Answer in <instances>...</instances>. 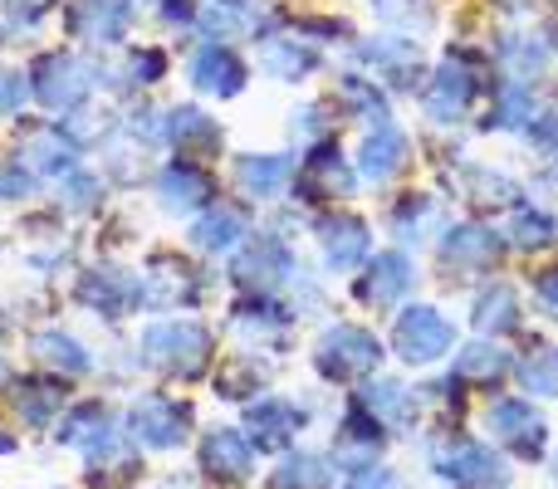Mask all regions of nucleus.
<instances>
[{
    "label": "nucleus",
    "mask_w": 558,
    "mask_h": 489,
    "mask_svg": "<svg viewBox=\"0 0 558 489\" xmlns=\"http://www.w3.org/2000/svg\"><path fill=\"white\" fill-rule=\"evenodd\" d=\"M5 377H10V367H5V357H0V382H5Z\"/></svg>",
    "instance_id": "56"
},
{
    "label": "nucleus",
    "mask_w": 558,
    "mask_h": 489,
    "mask_svg": "<svg viewBox=\"0 0 558 489\" xmlns=\"http://www.w3.org/2000/svg\"><path fill=\"white\" fill-rule=\"evenodd\" d=\"M505 54V69H510V78H530L544 69V59H549V45H544L539 35H505L500 45Z\"/></svg>",
    "instance_id": "43"
},
{
    "label": "nucleus",
    "mask_w": 558,
    "mask_h": 489,
    "mask_svg": "<svg viewBox=\"0 0 558 489\" xmlns=\"http://www.w3.org/2000/svg\"><path fill=\"white\" fill-rule=\"evenodd\" d=\"M465 201L475 206H514L520 201V186L510 182V176L490 172V167H465Z\"/></svg>",
    "instance_id": "41"
},
{
    "label": "nucleus",
    "mask_w": 558,
    "mask_h": 489,
    "mask_svg": "<svg viewBox=\"0 0 558 489\" xmlns=\"http://www.w3.org/2000/svg\"><path fill=\"white\" fill-rule=\"evenodd\" d=\"M157 15H162L167 25L186 29V25H196V15H202V10H196V0H162V5H157Z\"/></svg>",
    "instance_id": "53"
},
{
    "label": "nucleus",
    "mask_w": 558,
    "mask_h": 489,
    "mask_svg": "<svg viewBox=\"0 0 558 489\" xmlns=\"http://www.w3.org/2000/svg\"><path fill=\"white\" fill-rule=\"evenodd\" d=\"M20 162L39 176H69L78 167V143L64 127H29L25 143H20Z\"/></svg>",
    "instance_id": "28"
},
{
    "label": "nucleus",
    "mask_w": 558,
    "mask_h": 489,
    "mask_svg": "<svg viewBox=\"0 0 558 489\" xmlns=\"http://www.w3.org/2000/svg\"><path fill=\"white\" fill-rule=\"evenodd\" d=\"M304 421H308V412L294 406L289 396H260V402H251V412H245V431H251L255 451H284V445L304 431Z\"/></svg>",
    "instance_id": "21"
},
{
    "label": "nucleus",
    "mask_w": 558,
    "mask_h": 489,
    "mask_svg": "<svg viewBox=\"0 0 558 489\" xmlns=\"http://www.w3.org/2000/svg\"><path fill=\"white\" fill-rule=\"evenodd\" d=\"M10 402H15V416L29 431H45V426H54V412L64 406V392H59L54 377H15Z\"/></svg>",
    "instance_id": "34"
},
{
    "label": "nucleus",
    "mask_w": 558,
    "mask_h": 489,
    "mask_svg": "<svg viewBox=\"0 0 558 489\" xmlns=\"http://www.w3.org/2000/svg\"><path fill=\"white\" fill-rule=\"evenodd\" d=\"M534 118H539V94H534L530 78H505L495 88V108H490V127L500 133H530Z\"/></svg>",
    "instance_id": "35"
},
{
    "label": "nucleus",
    "mask_w": 558,
    "mask_h": 489,
    "mask_svg": "<svg viewBox=\"0 0 558 489\" xmlns=\"http://www.w3.org/2000/svg\"><path fill=\"white\" fill-rule=\"evenodd\" d=\"M143 363L162 377H177V382H196L206 377L211 367V353H216V338L206 323L196 318H162L143 333Z\"/></svg>",
    "instance_id": "1"
},
{
    "label": "nucleus",
    "mask_w": 558,
    "mask_h": 489,
    "mask_svg": "<svg viewBox=\"0 0 558 489\" xmlns=\"http://www.w3.org/2000/svg\"><path fill=\"white\" fill-rule=\"evenodd\" d=\"M133 15H137L133 0H69V35H74L78 45L113 49L128 39Z\"/></svg>",
    "instance_id": "14"
},
{
    "label": "nucleus",
    "mask_w": 558,
    "mask_h": 489,
    "mask_svg": "<svg viewBox=\"0 0 558 489\" xmlns=\"http://www.w3.org/2000/svg\"><path fill=\"white\" fill-rule=\"evenodd\" d=\"M416 289V265L407 249H383V255H367L363 274H357L353 294L367 308H392L397 298H407Z\"/></svg>",
    "instance_id": "16"
},
{
    "label": "nucleus",
    "mask_w": 558,
    "mask_h": 489,
    "mask_svg": "<svg viewBox=\"0 0 558 489\" xmlns=\"http://www.w3.org/2000/svg\"><path fill=\"white\" fill-rule=\"evenodd\" d=\"M456 387H471V392H495V387L510 377V353L500 347V338H481V343H465L456 353V367H451Z\"/></svg>",
    "instance_id": "29"
},
{
    "label": "nucleus",
    "mask_w": 558,
    "mask_h": 489,
    "mask_svg": "<svg viewBox=\"0 0 558 489\" xmlns=\"http://www.w3.org/2000/svg\"><path fill=\"white\" fill-rule=\"evenodd\" d=\"M74 298L84 308H94L104 323H118L143 304V279L128 274V269H84L74 284Z\"/></svg>",
    "instance_id": "13"
},
{
    "label": "nucleus",
    "mask_w": 558,
    "mask_h": 489,
    "mask_svg": "<svg viewBox=\"0 0 558 489\" xmlns=\"http://www.w3.org/2000/svg\"><path fill=\"white\" fill-rule=\"evenodd\" d=\"M202 470L211 480H226V485H241L255 475V445L245 431L235 426H216V431L202 436Z\"/></svg>",
    "instance_id": "23"
},
{
    "label": "nucleus",
    "mask_w": 558,
    "mask_h": 489,
    "mask_svg": "<svg viewBox=\"0 0 558 489\" xmlns=\"http://www.w3.org/2000/svg\"><path fill=\"white\" fill-rule=\"evenodd\" d=\"M54 5H59V0H0V35L35 29Z\"/></svg>",
    "instance_id": "45"
},
{
    "label": "nucleus",
    "mask_w": 558,
    "mask_h": 489,
    "mask_svg": "<svg viewBox=\"0 0 558 489\" xmlns=\"http://www.w3.org/2000/svg\"><path fill=\"white\" fill-rule=\"evenodd\" d=\"M153 196L167 216H196L216 201V176L192 157H172L167 167H157Z\"/></svg>",
    "instance_id": "10"
},
{
    "label": "nucleus",
    "mask_w": 558,
    "mask_h": 489,
    "mask_svg": "<svg viewBox=\"0 0 558 489\" xmlns=\"http://www.w3.org/2000/svg\"><path fill=\"white\" fill-rule=\"evenodd\" d=\"M318 118H324V108H318V103L299 108V113H294V123H289V133H294V137H304V143H324L328 123H318Z\"/></svg>",
    "instance_id": "51"
},
{
    "label": "nucleus",
    "mask_w": 558,
    "mask_h": 489,
    "mask_svg": "<svg viewBox=\"0 0 558 489\" xmlns=\"http://www.w3.org/2000/svg\"><path fill=\"white\" fill-rule=\"evenodd\" d=\"M211 279L196 265H186L182 255H153L143 274V304L147 308H192L206 298Z\"/></svg>",
    "instance_id": "9"
},
{
    "label": "nucleus",
    "mask_w": 558,
    "mask_h": 489,
    "mask_svg": "<svg viewBox=\"0 0 558 489\" xmlns=\"http://www.w3.org/2000/svg\"><path fill=\"white\" fill-rule=\"evenodd\" d=\"M407 162H412V143H407V133L397 123H377L363 133V147H357V176L373 186L392 182V176L407 172Z\"/></svg>",
    "instance_id": "20"
},
{
    "label": "nucleus",
    "mask_w": 558,
    "mask_h": 489,
    "mask_svg": "<svg viewBox=\"0 0 558 489\" xmlns=\"http://www.w3.org/2000/svg\"><path fill=\"white\" fill-rule=\"evenodd\" d=\"M357 402L383 421V431H402V426H412V416H416V392L402 382H373L357 392Z\"/></svg>",
    "instance_id": "36"
},
{
    "label": "nucleus",
    "mask_w": 558,
    "mask_h": 489,
    "mask_svg": "<svg viewBox=\"0 0 558 489\" xmlns=\"http://www.w3.org/2000/svg\"><path fill=\"white\" fill-rule=\"evenodd\" d=\"M373 10L392 25H407V29H422L432 25V5L426 0H373Z\"/></svg>",
    "instance_id": "47"
},
{
    "label": "nucleus",
    "mask_w": 558,
    "mask_h": 489,
    "mask_svg": "<svg viewBox=\"0 0 558 489\" xmlns=\"http://www.w3.org/2000/svg\"><path fill=\"white\" fill-rule=\"evenodd\" d=\"M534 298H539L544 314L558 318V265H554V269H539V274H534Z\"/></svg>",
    "instance_id": "52"
},
{
    "label": "nucleus",
    "mask_w": 558,
    "mask_h": 489,
    "mask_svg": "<svg viewBox=\"0 0 558 489\" xmlns=\"http://www.w3.org/2000/svg\"><path fill=\"white\" fill-rule=\"evenodd\" d=\"M314 231H318V249H324V265L333 269V274H353V269L367 265V255H373V231H367V221L353 211L318 216Z\"/></svg>",
    "instance_id": "19"
},
{
    "label": "nucleus",
    "mask_w": 558,
    "mask_h": 489,
    "mask_svg": "<svg viewBox=\"0 0 558 489\" xmlns=\"http://www.w3.org/2000/svg\"><path fill=\"white\" fill-rule=\"evenodd\" d=\"M123 78L137 88H153L167 78V49L162 45H133L123 59Z\"/></svg>",
    "instance_id": "44"
},
{
    "label": "nucleus",
    "mask_w": 558,
    "mask_h": 489,
    "mask_svg": "<svg viewBox=\"0 0 558 489\" xmlns=\"http://www.w3.org/2000/svg\"><path fill=\"white\" fill-rule=\"evenodd\" d=\"M471 323H475V333H485V338H510L514 328L524 323L514 284H500V279H490V284L475 294V304H471Z\"/></svg>",
    "instance_id": "31"
},
{
    "label": "nucleus",
    "mask_w": 558,
    "mask_h": 489,
    "mask_svg": "<svg viewBox=\"0 0 558 489\" xmlns=\"http://www.w3.org/2000/svg\"><path fill=\"white\" fill-rule=\"evenodd\" d=\"M260 64L279 84H304L318 69V49L304 35H260Z\"/></svg>",
    "instance_id": "30"
},
{
    "label": "nucleus",
    "mask_w": 558,
    "mask_h": 489,
    "mask_svg": "<svg viewBox=\"0 0 558 489\" xmlns=\"http://www.w3.org/2000/svg\"><path fill=\"white\" fill-rule=\"evenodd\" d=\"M235 284H245L251 294H275V289L294 284L299 279V259L289 249L284 235L265 231V235H251L241 249H235Z\"/></svg>",
    "instance_id": "7"
},
{
    "label": "nucleus",
    "mask_w": 558,
    "mask_h": 489,
    "mask_svg": "<svg viewBox=\"0 0 558 489\" xmlns=\"http://www.w3.org/2000/svg\"><path fill=\"white\" fill-rule=\"evenodd\" d=\"M495 5H505V10H524L530 0H495Z\"/></svg>",
    "instance_id": "55"
},
{
    "label": "nucleus",
    "mask_w": 558,
    "mask_h": 489,
    "mask_svg": "<svg viewBox=\"0 0 558 489\" xmlns=\"http://www.w3.org/2000/svg\"><path fill=\"white\" fill-rule=\"evenodd\" d=\"M387 231H392L402 245L432 241V231H441V206H436V196H426V192H402V196L392 201V211H387Z\"/></svg>",
    "instance_id": "32"
},
{
    "label": "nucleus",
    "mask_w": 558,
    "mask_h": 489,
    "mask_svg": "<svg viewBox=\"0 0 558 489\" xmlns=\"http://www.w3.org/2000/svg\"><path fill=\"white\" fill-rule=\"evenodd\" d=\"M338 103H343L348 113H353L357 123H367V127L392 123V108H387L383 84H373V78H363V74H343V78H338Z\"/></svg>",
    "instance_id": "37"
},
{
    "label": "nucleus",
    "mask_w": 558,
    "mask_h": 489,
    "mask_svg": "<svg viewBox=\"0 0 558 489\" xmlns=\"http://www.w3.org/2000/svg\"><path fill=\"white\" fill-rule=\"evenodd\" d=\"M118 441H123V436H118V421H113V412H108L104 402H78L74 412L64 416V426H59V445L78 451L84 461L113 451Z\"/></svg>",
    "instance_id": "24"
},
{
    "label": "nucleus",
    "mask_w": 558,
    "mask_h": 489,
    "mask_svg": "<svg viewBox=\"0 0 558 489\" xmlns=\"http://www.w3.org/2000/svg\"><path fill=\"white\" fill-rule=\"evenodd\" d=\"M451 347H456V328L436 304H407L402 314H397L392 353L402 357L407 367H432V363H441Z\"/></svg>",
    "instance_id": "5"
},
{
    "label": "nucleus",
    "mask_w": 558,
    "mask_h": 489,
    "mask_svg": "<svg viewBox=\"0 0 558 489\" xmlns=\"http://www.w3.org/2000/svg\"><path fill=\"white\" fill-rule=\"evenodd\" d=\"M104 201V176H94V172H69L64 176V206L69 211H94V206Z\"/></svg>",
    "instance_id": "46"
},
{
    "label": "nucleus",
    "mask_w": 558,
    "mask_h": 489,
    "mask_svg": "<svg viewBox=\"0 0 558 489\" xmlns=\"http://www.w3.org/2000/svg\"><path fill=\"white\" fill-rule=\"evenodd\" d=\"M436 249H441L446 269H461V274H495L510 241L481 221H465V225H451V231L436 241Z\"/></svg>",
    "instance_id": "11"
},
{
    "label": "nucleus",
    "mask_w": 558,
    "mask_h": 489,
    "mask_svg": "<svg viewBox=\"0 0 558 489\" xmlns=\"http://www.w3.org/2000/svg\"><path fill=\"white\" fill-rule=\"evenodd\" d=\"M162 143L196 162V157L221 152L226 133H221V123H216L211 113H202V108H167L162 113Z\"/></svg>",
    "instance_id": "25"
},
{
    "label": "nucleus",
    "mask_w": 558,
    "mask_h": 489,
    "mask_svg": "<svg viewBox=\"0 0 558 489\" xmlns=\"http://www.w3.org/2000/svg\"><path fill=\"white\" fill-rule=\"evenodd\" d=\"M490 431H495V441L510 455H520V461H539V455L549 451V421H544L530 402H520V396H505V402L490 406Z\"/></svg>",
    "instance_id": "17"
},
{
    "label": "nucleus",
    "mask_w": 558,
    "mask_h": 489,
    "mask_svg": "<svg viewBox=\"0 0 558 489\" xmlns=\"http://www.w3.org/2000/svg\"><path fill=\"white\" fill-rule=\"evenodd\" d=\"M481 88H485L481 59H475L471 49H446V59L436 64L432 84H426V94H422V108L432 123H461V118L471 113V103L481 98Z\"/></svg>",
    "instance_id": "2"
},
{
    "label": "nucleus",
    "mask_w": 558,
    "mask_h": 489,
    "mask_svg": "<svg viewBox=\"0 0 558 489\" xmlns=\"http://www.w3.org/2000/svg\"><path fill=\"white\" fill-rule=\"evenodd\" d=\"M10 451H15V436H10V431H0V455H10Z\"/></svg>",
    "instance_id": "54"
},
{
    "label": "nucleus",
    "mask_w": 558,
    "mask_h": 489,
    "mask_svg": "<svg viewBox=\"0 0 558 489\" xmlns=\"http://www.w3.org/2000/svg\"><path fill=\"white\" fill-rule=\"evenodd\" d=\"M251 216L245 206H231V201H211L206 211H196L192 221V245L202 255H235L245 241H251Z\"/></svg>",
    "instance_id": "22"
},
{
    "label": "nucleus",
    "mask_w": 558,
    "mask_h": 489,
    "mask_svg": "<svg viewBox=\"0 0 558 489\" xmlns=\"http://www.w3.org/2000/svg\"><path fill=\"white\" fill-rule=\"evenodd\" d=\"M432 465L441 480H451L456 489H505V461L481 441H465V436H451V441L432 445Z\"/></svg>",
    "instance_id": "8"
},
{
    "label": "nucleus",
    "mask_w": 558,
    "mask_h": 489,
    "mask_svg": "<svg viewBox=\"0 0 558 489\" xmlns=\"http://www.w3.org/2000/svg\"><path fill=\"white\" fill-rule=\"evenodd\" d=\"M265 387V367L255 363V353H241L231 357V367H226L221 377H216V392L226 396V402H251L255 392Z\"/></svg>",
    "instance_id": "42"
},
{
    "label": "nucleus",
    "mask_w": 558,
    "mask_h": 489,
    "mask_svg": "<svg viewBox=\"0 0 558 489\" xmlns=\"http://www.w3.org/2000/svg\"><path fill=\"white\" fill-rule=\"evenodd\" d=\"M343 489H402V480H397V470H387V465H357L343 480Z\"/></svg>",
    "instance_id": "50"
},
{
    "label": "nucleus",
    "mask_w": 558,
    "mask_h": 489,
    "mask_svg": "<svg viewBox=\"0 0 558 489\" xmlns=\"http://www.w3.org/2000/svg\"><path fill=\"white\" fill-rule=\"evenodd\" d=\"M333 485V465L314 451H294L279 461V470L270 475V489H328Z\"/></svg>",
    "instance_id": "39"
},
{
    "label": "nucleus",
    "mask_w": 558,
    "mask_h": 489,
    "mask_svg": "<svg viewBox=\"0 0 558 489\" xmlns=\"http://www.w3.org/2000/svg\"><path fill=\"white\" fill-rule=\"evenodd\" d=\"M353 186H357L353 167L343 162V152H338L328 137H324V143H314V152H308L304 167L294 172V196H299V201H308V206L348 201V196H353Z\"/></svg>",
    "instance_id": "12"
},
{
    "label": "nucleus",
    "mask_w": 558,
    "mask_h": 489,
    "mask_svg": "<svg viewBox=\"0 0 558 489\" xmlns=\"http://www.w3.org/2000/svg\"><path fill=\"white\" fill-rule=\"evenodd\" d=\"M514 377H520L524 392L544 396V402H558V347L539 343L534 353H524L520 363H514Z\"/></svg>",
    "instance_id": "40"
},
{
    "label": "nucleus",
    "mask_w": 558,
    "mask_h": 489,
    "mask_svg": "<svg viewBox=\"0 0 558 489\" xmlns=\"http://www.w3.org/2000/svg\"><path fill=\"white\" fill-rule=\"evenodd\" d=\"M35 192V172L20 157H0V201H25Z\"/></svg>",
    "instance_id": "48"
},
{
    "label": "nucleus",
    "mask_w": 558,
    "mask_h": 489,
    "mask_svg": "<svg viewBox=\"0 0 558 489\" xmlns=\"http://www.w3.org/2000/svg\"><path fill=\"white\" fill-rule=\"evenodd\" d=\"M29 103V78L15 69H0V118H15Z\"/></svg>",
    "instance_id": "49"
},
{
    "label": "nucleus",
    "mask_w": 558,
    "mask_h": 489,
    "mask_svg": "<svg viewBox=\"0 0 558 489\" xmlns=\"http://www.w3.org/2000/svg\"><path fill=\"white\" fill-rule=\"evenodd\" d=\"M505 241H510L514 249H549V245H558V216L539 211V206L514 201V216H510Z\"/></svg>",
    "instance_id": "38"
},
{
    "label": "nucleus",
    "mask_w": 558,
    "mask_h": 489,
    "mask_svg": "<svg viewBox=\"0 0 558 489\" xmlns=\"http://www.w3.org/2000/svg\"><path fill=\"white\" fill-rule=\"evenodd\" d=\"M128 436L147 451H177L186 445L192 436V406L182 396H167V392H147L128 406Z\"/></svg>",
    "instance_id": "6"
},
{
    "label": "nucleus",
    "mask_w": 558,
    "mask_h": 489,
    "mask_svg": "<svg viewBox=\"0 0 558 489\" xmlns=\"http://www.w3.org/2000/svg\"><path fill=\"white\" fill-rule=\"evenodd\" d=\"M314 367L328 382H363L383 367V338L357 323H333L314 343Z\"/></svg>",
    "instance_id": "4"
},
{
    "label": "nucleus",
    "mask_w": 558,
    "mask_h": 489,
    "mask_svg": "<svg viewBox=\"0 0 558 489\" xmlns=\"http://www.w3.org/2000/svg\"><path fill=\"white\" fill-rule=\"evenodd\" d=\"M231 328L251 353L279 347L289 338V328H294V308H284L275 294H245L231 304Z\"/></svg>",
    "instance_id": "18"
},
{
    "label": "nucleus",
    "mask_w": 558,
    "mask_h": 489,
    "mask_svg": "<svg viewBox=\"0 0 558 489\" xmlns=\"http://www.w3.org/2000/svg\"><path fill=\"white\" fill-rule=\"evenodd\" d=\"M29 353H35L39 367L64 372V377H88L94 372V363H98V357L88 353L74 333H64V328H45V333H35L29 338Z\"/></svg>",
    "instance_id": "33"
},
{
    "label": "nucleus",
    "mask_w": 558,
    "mask_h": 489,
    "mask_svg": "<svg viewBox=\"0 0 558 489\" xmlns=\"http://www.w3.org/2000/svg\"><path fill=\"white\" fill-rule=\"evenodd\" d=\"M357 59L373 64L377 74H383L387 84H397V88H412L416 78H422V49H416V39H407V35L367 39V45H357Z\"/></svg>",
    "instance_id": "27"
},
{
    "label": "nucleus",
    "mask_w": 558,
    "mask_h": 489,
    "mask_svg": "<svg viewBox=\"0 0 558 489\" xmlns=\"http://www.w3.org/2000/svg\"><path fill=\"white\" fill-rule=\"evenodd\" d=\"M294 182V157L289 152H245L235 157V186L245 201H279Z\"/></svg>",
    "instance_id": "26"
},
{
    "label": "nucleus",
    "mask_w": 558,
    "mask_h": 489,
    "mask_svg": "<svg viewBox=\"0 0 558 489\" xmlns=\"http://www.w3.org/2000/svg\"><path fill=\"white\" fill-rule=\"evenodd\" d=\"M186 78H192V88L206 98H235L245 88V78H251V69H245V59L235 54L226 39H206V45H196L192 59H186Z\"/></svg>",
    "instance_id": "15"
},
{
    "label": "nucleus",
    "mask_w": 558,
    "mask_h": 489,
    "mask_svg": "<svg viewBox=\"0 0 558 489\" xmlns=\"http://www.w3.org/2000/svg\"><path fill=\"white\" fill-rule=\"evenodd\" d=\"M104 84V69L88 64V59L69 54V49H54V54H39L35 74H29V94L39 98L54 113H74L94 98V88Z\"/></svg>",
    "instance_id": "3"
}]
</instances>
